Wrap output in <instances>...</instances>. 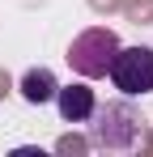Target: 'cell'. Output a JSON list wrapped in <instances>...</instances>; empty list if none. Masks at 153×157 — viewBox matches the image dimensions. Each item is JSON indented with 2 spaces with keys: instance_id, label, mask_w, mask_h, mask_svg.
Wrapping results in <instances>:
<instances>
[{
  "instance_id": "1",
  "label": "cell",
  "mask_w": 153,
  "mask_h": 157,
  "mask_svg": "<svg viewBox=\"0 0 153 157\" xmlns=\"http://www.w3.org/2000/svg\"><path fill=\"white\" fill-rule=\"evenodd\" d=\"M89 144L98 149H111V153H124V149H136L140 136H145V119L132 102H106V106H94L89 115Z\"/></svg>"
},
{
  "instance_id": "2",
  "label": "cell",
  "mask_w": 153,
  "mask_h": 157,
  "mask_svg": "<svg viewBox=\"0 0 153 157\" xmlns=\"http://www.w3.org/2000/svg\"><path fill=\"white\" fill-rule=\"evenodd\" d=\"M111 81L124 98L153 94V47H119L111 55Z\"/></svg>"
},
{
  "instance_id": "3",
  "label": "cell",
  "mask_w": 153,
  "mask_h": 157,
  "mask_svg": "<svg viewBox=\"0 0 153 157\" xmlns=\"http://www.w3.org/2000/svg\"><path fill=\"white\" fill-rule=\"evenodd\" d=\"M115 51H119V38H115L111 30H85L73 47H68V64H73L81 77H106Z\"/></svg>"
},
{
  "instance_id": "4",
  "label": "cell",
  "mask_w": 153,
  "mask_h": 157,
  "mask_svg": "<svg viewBox=\"0 0 153 157\" xmlns=\"http://www.w3.org/2000/svg\"><path fill=\"white\" fill-rule=\"evenodd\" d=\"M51 102L60 106V119H64V123H85V119L94 115L98 98H94V89H89V85H60Z\"/></svg>"
},
{
  "instance_id": "5",
  "label": "cell",
  "mask_w": 153,
  "mask_h": 157,
  "mask_svg": "<svg viewBox=\"0 0 153 157\" xmlns=\"http://www.w3.org/2000/svg\"><path fill=\"white\" fill-rule=\"evenodd\" d=\"M55 89H60V81L51 77V68H30L22 77V98L30 106H43V102H51L55 98Z\"/></svg>"
}]
</instances>
